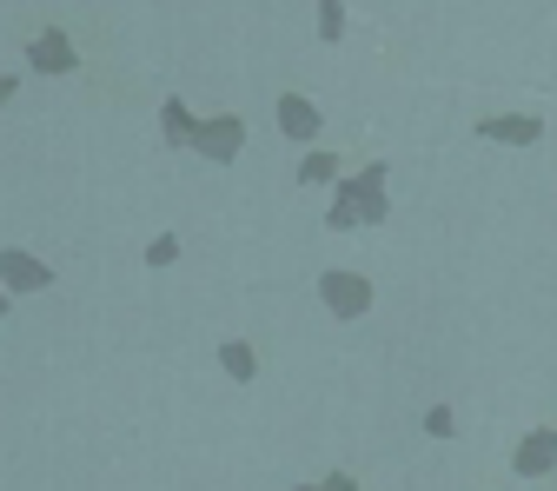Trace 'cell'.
<instances>
[{
  "instance_id": "cell-15",
  "label": "cell",
  "mask_w": 557,
  "mask_h": 491,
  "mask_svg": "<svg viewBox=\"0 0 557 491\" xmlns=\"http://www.w3.org/2000/svg\"><path fill=\"white\" fill-rule=\"evenodd\" d=\"M0 312H8V293H0Z\"/></svg>"
},
{
  "instance_id": "cell-9",
  "label": "cell",
  "mask_w": 557,
  "mask_h": 491,
  "mask_svg": "<svg viewBox=\"0 0 557 491\" xmlns=\"http://www.w3.org/2000/svg\"><path fill=\"white\" fill-rule=\"evenodd\" d=\"M193 133H199V120L186 113V100H166V139L173 147H193Z\"/></svg>"
},
{
  "instance_id": "cell-13",
  "label": "cell",
  "mask_w": 557,
  "mask_h": 491,
  "mask_svg": "<svg viewBox=\"0 0 557 491\" xmlns=\"http://www.w3.org/2000/svg\"><path fill=\"white\" fill-rule=\"evenodd\" d=\"M319 491H359V484H352V478H345V471H338V478H325Z\"/></svg>"
},
{
  "instance_id": "cell-2",
  "label": "cell",
  "mask_w": 557,
  "mask_h": 491,
  "mask_svg": "<svg viewBox=\"0 0 557 491\" xmlns=\"http://www.w3.org/2000/svg\"><path fill=\"white\" fill-rule=\"evenodd\" d=\"M319 293H325V306H332L338 319H359V312L372 306V286H366L359 272H325V279H319Z\"/></svg>"
},
{
  "instance_id": "cell-8",
  "label": "cell",
  "mask_w": 557,
  "mask_h": 491,
  "mask_svg": "<svg viewBox=\"0 0 557 491\" xmlns=\"http://www.w3.org/2000/svg\"><path fill=\"white\" fill-rule=\"evenodd\" d=\"M484 133H492V139H518V147H531V139L544 133V120H531V113H511V120H484Z\"/></svg>"
},
{
  "instance_id": "cell-10",
  "label": "cell",
  "mask_w": 557,
  "mask_h": 491,
  "mask_svg": "<svg viewBox=\"0 0 557 491\" xmlns=\"http://www.w3.org/2000/svg\"><path fill=\"white\" fill-rule=\"evenodd\" d=\"M220 366H226L233 379H252V372H259V359H252V345H239V339H226V345H220Z\"/></svg>"
},
{
  "instance_id": "cell-14",
  "label": "cell",
  "mask_w": 557,
  "mask_h": 491,
  "mask_svg": "<svg viewBox=\"0 0 557 491\" xmlns=\"http://www.w3.org/2000/svg\"><path fill=\"white\" fill-rule=\"evenodd\" d=\"M14 100V74H0V107H8Z\"/></svg>"
},
{
  "instance_id": "cell-3",
  "label": "cell",
  "mask_w": 557,
  "mask_h": 491,
  "mask_svg": "<svg viewBox=\"0 0 557 491\" xmlns=\"http://www.w3.org/2000/svg\"><path fill=\"white\" fill-rule=\"evenodd\" d=\"M47 286H53L47 259H34V253H0V293H47Z\"/></svg>"
},
{
  "instance_id": "cell-1",
  "label": "cell",
  "mask_w": 557,
  "mask_h": 491,
  "mask_svg": "<svg viewBox=\"0 0 557 491\" xmlns=\"http://www.w3.org/2000/svg\"><path fill=\"white\" fill-rule=\"evenodd\" d=\"M379 220H385V167H366L338 186L332 226H379Z\"/></svg>"
},
{
  "instance_id": "cell-5",
  "label": "cell",
  "mask_w": 557,
  "mask_h": 491,
  "mask_svg": "<svg viewBox=\"0 0 557 491\" xmlns=\"http://www.w3.org/2000/svg\"><path fill=\"white\" fill-rule=\"evenodd\" d=\"M239 139H246V120L220 113V120H206V126L193 133V154H206V160H233V154H239Z\"/></svg>"
},
{
  "instance_id": "cell-6",
  "label": "cell",
  "mask_w": 557,
  "mask_h": 491,
  "mask_svg": "<svg viewBox=\"0 0 557 491\" xmlns=\"http://www.w3.org/2000/svg\"><path fill=\"white\" fill-rule=\"evenodd\" d=\"M278 133H286V139H319V107L306 94H286V100H278Z\"/></svg>"
},
{
  "instance_id": "cell-16",
  "label": "cell",
  "mask_w": 557,
  "mask_h": 491,
  "mask_svg": "<svg viewBox=\"0 0 557 491\" xmlns=\"http://www.w3.org/2000/svg\"><path fill=\"white\" fill-rule=\"evenodd\" d=\"M299 491H319V484H299Z\"/></svg>"
},
{
  "instance_id": "cell-7",
  "label": "cell",
  "mask_w": 557,
  "mask_h": 491,
  "mask_svg": "<svg viewBox=\"0 0 557 491\" xmlns=\"http://www.w3.org/2000/svg\"><path fill=\"white\" fill-rule=\"evenodd\" d=\"M557 465V432L544 426V432H531L524 445H518V478H544Z\"/></svg>"
},
{
  "instance_id": "cell-12",
  "label": "cell",
  "mask_w": 557,
  "mask_h": 491,
  "mask_svg": "<svg viewBox=\"0 0 557 491\" xmlns=\"http://www.w3.org/2000/svg\"><path fill=\"white\" fill-rule=\"evenodd\" d=\"M338 27H345V21H338V8H319V34H325V40H338Z\"/></svg>"
},
{
  "instance_id": "cell-4",
  "label": "cell",
  "mask_w": 557,
  "mask_h": 491,
  "mask_svg": "<svg viewBox=\"0 0 557 491\" xmlns=\"http://www.w3.org/2000/svg\"><path fill=\"white\" fill-rule=\"evenodd\" d=\"M27 66H34V74H74V66H81V53H74V40H66L60 27H47V34H34V47H27Z\"/></svg>"
},
{
  "instance_id": "cell-11",
  "label": "cell",
  "mask_w": 557,
  "mask_h": 491,
  "mask_svg": "<svg viewBox=\"0 0 557 491\" xmlns=\"http://www.w3.org/2000/svg\"><path fill=\"white\" fill-rule=\"evenodd\" d=\"M299 180H338V160H332V154H312V160L299 167Z\"/></svg>"
}]
</instances>
